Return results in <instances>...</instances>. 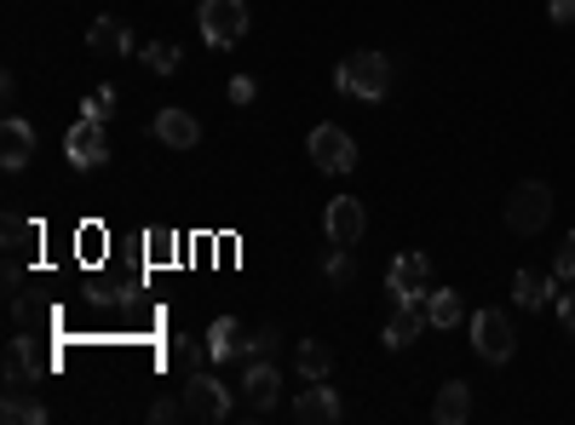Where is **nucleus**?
Masks as SVG:
<instances>
[{"label":"nucleus","mask_w":575,"mask_h":425,"mask_svg":"<svg viewBox=\"0 0 575 425\" xmlns=\"http://www.w3.org/2000/svg\"><path fill=\"white\" fill-rule=\"evenodd\" d=\"M334 87L352 98H386L391 92V58L386 53H352L334 69Z\"/></svg>","instance_id":"1"},{"label":"nucleus","mask_w":575,"mask_h":425,"mask_svg":"<svg viewBox=\"0 0 575 425\" xmlns=\"http://www.w3.org/2000/svg\"><path fill=\"white\" fill-rule=\"evenodd\" d=\"M546 219H553V190H546L541 179H523L507 195V231L512 236H541Z\"/></svg>","instance_id":"2"},{"label":"nucleus","mask_w":575,"mask_h":425,"mask_svg":"<svg viewBox=\"0 0 575 425\" xmlns=\"http://www.w3.org/2000/svg\"><path fill=\"white\" fill-rule=\"evenodd\" d=\"M185 409H190V420H202V425H219V420L236 414L231 391H224L213 373H202V368H196L190 380H185Z\"/></svg>","instance_id":"3"},{"label":"nucleus","mask_w":575,"mask_h":425,"mask_svg":"<svg viewBox=\"0 0 575 425\" xmlns=\"http://www.w3.org/2000/svg\"><path fill=\"white\" fill-rule=\"evenodd\" d=\"M64 156H69V167H81V172L104 167V161H110L104 115H81V121H75V127H69V138H64Z\"/></svg>","instance_id":"4"},{"label":"nucleus","mask_w":575,"mask_h":425,"mask_svg":"<svg viewBox=\"0 0 575 425\" xmlns=\"http://www.w3.org/2000/svg\"><path fill=\"white\" fill-rule=\"evenodd\" d=\"M196 23H202L208 46H236L247 35V7H242V0H202Z\"/></svg>","instance_id":"5"},{"label":"nucleus","mask_w":575,"mask_h":425,"mask_svg":"<svg viewBox=\"0 0 575 425\" xmlns=\"http://www.w3.org/2000/svg\"><path fill=\"white\" fill-rule=\"evenodd\" d=\"M311 161L322 167V172H334V179H340V172H352L357 167V144H352V133H345V127H334V121H322V127H311Z\"/></svg>","instance_id":"6"},{"label":"nucleus","mask_w":575,"mask_h":425,"mask_svg":"<svg viewBox=\"0 0 575 425\" xmlns=\"http://www.w3.org/2000/svg\"><path fill=\"white\" fill-rule=\"evenodd\" d=\"M277 385H283V373L270 368V357H259V362H247V373H242V420H265L270 409H277Z\"/></svg>","instance_id":"7"},{"label":"nucleus","mask_w":575,"mask_h":425,"mask_svg":"<svg viewBox=\"0 0 575 425\" xmlns=\"http://www.w3.org/2000/svg\"><path fill=\"white\" fill-rule=\"evenodd\" d=\"M472 345H478L484 362H507V357L518 351L512 316H507V311H478V316H472Z\"/></svg>","instance_id":"8"},{"label":"nucleus","mask_w":575,"mask_h":425,"mask_svg":"<svg viewBox=\"0 0 575 425\" xmlns=\"http://www.w3.org/2000/svg\"><path fill=\"white\" fill-rule=\"evenodd\" d=\"M386 288L391 299H427L432 293V259L427 254H397L386 270Z\"/></svg>","instance_id":"9"},{"label":"nucleus","mask_w":575,"mask_h":425,"mask_svg":"<svg viewBox=\"0 0 575 425\" xmlns=\"http://www.w3.org/2000/svg\"><path fill=\"white\" fill-rule=\"evenodd\" d=\"M322 224H329V242H334V247H357L363 231H368V213H363L357 195H334L329 213H322Z\"/></svg>","instance_id":"10"},{"label":"nucleus","mask_w":575,"mask_h":425,"mask_svg":"<svg viewBox=\"0 0 575 425\" xmlns=\"http://www.w3.org/2000/svg\"><path fill=\"white\" fill-rule=\"evenodd\" d=\"M427 328H432L427 299H397V311H391V322H386V345H391V351H403V345H414Z\"/></svg>","instance_id":"11"},{"label":"nucleus","mask_w":575,"mask_h":425,"mask_svg":"<svg viewBox=\"0 0 575 425\" xmlns=\"http://www.w3.org/2000/svg\"><path fill=\"white\" fill-rule=\"evenodd\" d=\"M294 420H306V425H334L345 420V403L322 385V380H306V391H299V403H294Z\"/></svg>","instance_id":"12"},{"label":"nucleus","mask_w":575,"mask_h":425,"mask_svg":"<svg viewBox=\"0 0 575 425\" xmlns=\"http://www.w3.org/2000/svg\"><path fill=\"white\" fill-rule=\"evenodd\" d=\"M30 156H35V127L23 115H7L0 121V167L18 172V167H30Z\"/></svg>","instance_id":"13"},{"label":"nucleus","mask_w":575,"mask_h":425,"mask_svg":"<svg viewBox=\"0 0 575 425\" xmlns=\"http://www.w3.org/2000/svg\"><path fill=\"white\" fill-rule=\"evenodd\" d=\"M41 368H53V362L35 351V339H30V334H18V339L7 345V385H23V391H30Z\"/></svg>","instance_id":"14"},{"label":"nucleus","mask_w":575,"mask_h":425,"mask_svg":"<svg viewBox=\"0 0 575 425\" xmlns=\"http://www.w3.org/2000/svg\"><path fill=\"white\" fill-rule=\"evenodd\" d=\"M87 46H92L98 58H110V53L128 58V53H133V30H128L121 18H98L92 30H87Z\"/></svg>","instance_id":"15"},{"label":"nucleus","mask_w":575,"mask_h":425,"mask_svg":"<svg viewBox=\"0 0 575 425\" xmlns=\"http://www.w3.org/2000/svg\"><path fill=\"white\" fill-rule=\"evenodd\" d=\"M156 138L173 144V149H190L196 138H202V127H196L190 110H156Z\"/></svg>","instance_id":"16"},{"label":"nucleus","mask_w":575,"mask_h":425,"mask_svg":"<svg viewBox=\"0 0 575 425\" xmlns=\"http://www.w3.org/2000/svg\"><path fill=\"white\" fill-rule=\"evenodd\" d=\"M41 254V219H7V259L23 265V259H35Z\"/></svg>","instance_id":"17"},{"label":"nucleus","mask_w":575,"mask_h":425,"mask_svg":"<svg viewBox=\"0 0 575 425\" xmlns=\"http://www.w3.org/2000/svg\"><path fill=\"white\" fill-rule=\"evenodd\" d=\"M438 425H461V420H472V391H466V380H449L443 391H438Z\"/></svg>","instance_id":"18"},{"label":"nucleus","mask_w":575,"mask_h":425,"mask_svg":"<svg viewBox=\"0 0 575 425\" xmlns=\"http://www.w3.org/2000/svg\"><path fill=\"white\" fill-rule=\"evenodd\" d=\"M0 420H7V425H41V420H46V409H41V396H23V385H7Z\"/></svg>","instance_id":"19"},{"label":"nucleus","mask_w":575,"mask_h":425,"mask_svg":"<svg viewBox=\"0 0 575 425\" xmlns=\"http://www.w3.org/2000/svg\"><path fill=\"white\" fill-rule=\"evenodd\" d=\"M236 334H242L236 316H219L213 328H208V357H213V362H236V345H242Z\"/></svg>","instance_id":"20"},{"label":"nucleus","mask_w":575,"mask_h":425,"mask_svg":"<svg viewBox=\"0 0 575 425\" xmlns=\"http://www.w3.org/2000/svg\"><path fill=\"white\" fill-rule=\"evenodd\" d=\"M546 293H553V282L535 277V270H518V277H512V299H518L523 311H541V305H546Z\"/></svg>","instance_id":"21"},{"label":"nucleus","mask_w":575,"mask_h":425,"mask_svg":"<svg viewBox=\"0 0 575 425\" xmlns=\"http://www.w3.org/2000/svg\"><path fill=\"white\" fill-rule=\"evenodd\" d=\"M427 316H432V328H455V322L466 316V305H461V293H427Z\"/></svg>","instance_id":"22"},{"label":"nucleus","mask_w":575,"mask_h":425,"mask_svg":"<svg viewBox=\"0 0 575 425\" xmlns=\"http://www.w3.org/2000/svg\"><path fill=\"white\" fill-rule=\"evenodd\" d=\"M329 368H334V351L322 339H306L299 345V373H306V380H329Z\"/></svg>","instance_id":"23"},{"label":"nucleus","mask_w":575,"mask_h":425,"mask_svg":"<svg viewBox=\"0 0 575 425\" xmlns=\"http://www.w3.org/2000/svg\"><path fill=\"white\" fill-rule=\"evenodd\" d=\"M144 64H150V75H173L185 58H179V46H173V41H150L144 46Z\"/></svg>","instance_id":"24"},{"label":"nucleus","mask_w":575,"mask_h":425,"mask_svg":"<svg viewBox=\"0 0 575 425\" xmlns=\"http://www.w3.org/2000/svg\"><path fill=\"white\" fill-rule=\"evenodd\" d=\"M270 351H277V334H247L242 345H236V362H259V357H270Z\"/></svg>","instance_id":"25"},{"label":"nucleus","mask_w":575,"mask_h":425,"mask_svg":"<svg viewBox=\"0 0 575 425\" xmlns=\"http://www.w3.org/2000/svg\"><path fill=\"white\" fill-rule=\"evenodd\" d=\"M75 254H81V259H98V254H104V224H87V231H75Z\"/></svg>","instance_id":"26"},{"label":"nucleus","mask_w":575,"mask_h":425,"mask_svg":"<svg viewBox=\"0 0 575 425\" xmlns=\"http://www.w3.org/2000/svg\"><path fill=\"white\" fill-rule=\"evenodd\" d=\"M322 270H329V282H334V288H345V282H352V247H334Z\"/></svg>","instance_id":"27"},{"label":"nucleus","mask_w":575,"mask_h":425,"mask_svg":"<svg viewBox=\"0 0 575 425\" xmlns=\"http://www.w3.org/2000/svg\"><path fill=\"white\" fill-rule=\"evenodd\" d=\"M202 357H208V345H196V339H173V362H179V368H202Z\"/></svg>","instance_id":"28"},{"label":"nucleus","mask_w":575,"mask_h":425,"mask_svg":"<svg viewBox=\"0 0 575 425\" xmlns=\"http://www.w3.org/2000/svg\"><path fill=\"white\" fill-rule=\"evenodd\" d=\"M553 277H559V282H575V231H570V236H564V247H559Z\"/></svg>","instance_id":"29"},{"label":"nucleus","mask_w":575,"mask_h":425,"mask_svg":"<svg viewBox=\"0 0 575 425\" xmlns=\"http://www.w3.org/2000/svg\"><path fill=\"white\" fill-rule=\"evenodd\" d=\"M150 420L156 425H167V420H190V409H185V396L173 403V396H162V403H150Z\"/></svg>","instance_id":"30"},{"label":"nucleus","mask_w":575,"mask_h":425,"mask_svg":"<svg viewBox=\"0 0 575 425\" xmlns=\"http://www.w3.org/2000/svg\"><path fill=\"white\" fill-rule=\"evenodd\" d=\"M231 104H254V81H247V75L231 81Z\"/></svg>","instance_id":"31"},{"label":"nucleus","mask_w":575,"mask_h":425,"mask_svg":"<svg viewBox=\"0 0 575 425\" xmlns=\"http://www.w3.org/2000/svg\"><path fill=\"white\" fill-rule=\"evenodd\" d=\"M110 104H115V92H110V87H98V92H92V104H87V115H110Z\"/></svg>","instance_id":"32"},{"label":"nucleus","mask_w":575,"mask_h":425,"mask_svg":"<svg viewBox=\"0 0 575 425\" xmlns=\"http://www.w3.org/2000/svg\"><path fill=\"white\" fill-rule=\"evenodd\" d=\"M546 18H553V23H575V0H553V7H546Z\"/></svg>","instance_id":"33"},{"label":"nucleus","mask_w":575,"mask_h":425,"mask_svg":"<svg viewBox=\"0 0 575 425\" xmlns=\"http://www.w3.org/2000/svg\"><path fill=\"white\" fill-rule=\"evenodd\" d=\"M559 316H564V328H570V334H575V288H570V293H564V299H559Z\"/></svg>","instance_id":"34"}]
</instances>
